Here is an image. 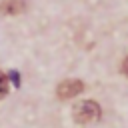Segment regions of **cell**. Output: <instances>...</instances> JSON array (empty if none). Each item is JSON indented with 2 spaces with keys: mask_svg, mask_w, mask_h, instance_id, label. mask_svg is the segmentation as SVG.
Segmentation results:
<instances>
[{
  "mask_svg": "<svg viewBox=\"0 0 128 128\" xmlns=\"http://www.w3.org/2000/svg\"><path fill=\"white\" fill-rule=\"evenodd\" d=\"M102 114V108L94 102V100H82L80 104L74 106L72 110V116L78 124H90V122H96Z\"/></svg>",
  "mask_w": 128,
  "mask_h": 128,
  "instance_id": "6da1fadb",
  "label": "cell"
},
{
  "mask_svg": "<svg viewBox=\"0 0 128 128\" xmlns=\"http://www.w3.org/2000/svg\"><path fill=\"white\" fill-rule=\"evenodd\" d=\"M82 90H84V82L82 80H64V82L58 84L56 96L60 100H70V98H76Z\"/></svg>",
  "mask_w": 128,
  "mask_h": 128,
  "instance_id": "7a4b0ae2",
  "label": "cell"
},
{
  "mask_svg": "<svg viewBox=\"0 0 128 128\" xmlns=\"http://www.w3.org/2000/svg\"><path fill=\"white\" fill-rule=\"evenodd\" d=\"M24 8H26V2L24 0H2L0 2V12L2 14H8V16L20 14V12H24Z\"/></svg>",
  "mask_w": 128,
  "mask_h": 128,
  "instance_id": "3957f363",
  "label": "cell"
},
{
  "mask_svg": "<svg viewBox=\"0 0 128 128\" xmlns=\"http://www.w3.org/2000/svg\"><path fill=\"white\" fill-rule=\"evenodd\" d=\"M8 84H10L8 74H4V72L0 70V100L6 98V94H8Z\"/></svg>",
  "mask_w": 128,
  "mask_h": 128,
  "instance_id": "277c9868",
  "label": "cell"
},
{
  "mask_svg": "<svg viewBox=\"0 0 128 128\" xmlns=\"http://www.w3.org/2000/svg\"><path fill=\"white\" fill-rule=\"evenodd\" d=\"M8 78H12V80H14V86H18V84H20V76H18L16 72H10V74H8Z\"/></svg>",
  "mask_w": 128,
  "mask_h": 128,
  "instance_id": "5b68a950",
  "label": "cell"
},
{
  "mask_svg": "<svg viewBox=\"0 0 128 128\" xmlns=\"http://www.w3.org/2000/svg\"><path fill=\"white\" fill-rule=\"evenodd\" d=\"M122 74L124 76H128V56L124 58V62H122Z\"/></svg>",
  "mask_w": 128,
  "mask_h": 128,
  "instance_id": "8992f818",
  "label": "cell"
}]
</instances>
